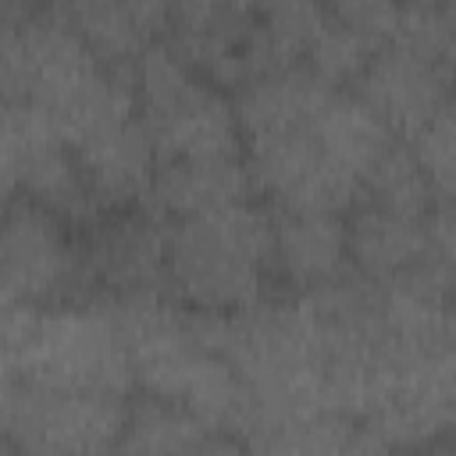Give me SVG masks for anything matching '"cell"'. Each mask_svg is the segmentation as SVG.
Wrapping results in <instances>:
<instances>
[{
	"mask_svg": "<svg viewBox=\"0 0 456 456\" xmlns=\"http://www.w3.org/2000/svg\"><path fill=\"white\" fill-rule=\"evenodd\" d=\"M0 93L39 107L71 150L139 114L132 78L89 50L61 4L0 0Z\"/></svg>",
	"mask_w": 456,
	"mask_h": 456,
	"instance_id": "1",
	"label": "cell"
},
{
	"mask_svg": "<svg viewBox=\"0 0 456 456\" xmlns=\"http://www.w3.org/2000/svg\"><path fill=\"white\" fill-rule=\"evenodd\" d=\"M107 306L132 374L135 392L164 395L189 406L210 431L253 438L260 428V406L242 374L203 342L196 310L182 306L167 289L93 296Z\"/></svg>",
	"mask_w": 456,
	"mask_h": 456,
	"instance_id": "2",
	"label": "cell"
},
{
	"mask_svg": "<svg viewBox=\"0 0 456 456\" xmlns=\"http://www.w3.org/2000/svg\"><path fill=\"white\" fill-rule=\"evenodd\" d=\"M0 367L4 381L135 395L125 342L100 299L0 303Z\"/></svg>",
	"mask_w": 456,
	"mask_h": 456,
	"instance_id": "3",
	"label": "cell"
},
{
	"mask_svg": "<svg viewBox=\"0 0 456 456\" xmlns=\"http://www.w3.org/2000/svg\"><path fill=\"white\" fill-rule=\"evenodd\" d=\"M274 207L242 200L171 224L167 292L203 314H239L274 296Z\"/></svg>",
	"mask_w": 456,
	"mask_h": 456,
	"instance_id": "4",
	"label": "cell"
},
{
	"mask_svg": "<svg viewBox=\"0 0 456 456\" xmlns=\"http://www.w3.org/2000/svg\"><path fill=\"white\" fill-rule=\"evenodd\" d=\"M139 118L160 160H235L246 157L235 100L192 71L167 39H157L132 68Z\"/></svg>",
	"mask_w": 456,
	"mask_h": 456,
	"instance_id": "5",
	"label": "cell"
},
{
	"mask_svg": "<svg viewBox=\"0 0 456 456\" xmlns=\"http://www.w3.org/2000/svg\"><path fill=\"white\" fill-rule=\"evenodd\" d=\"M132 395L4 381L0 424L11 449L43 456H114Z\"/></svg>",
	"mask_w": 456,
	"mask_h": 456,
	"instance_id": "6",
	"label": "cell"
},
{
	"mask_svg": "<svg viewBox=\"0 0 456 456\" xmlns=\"http://www.w3.org/2000/svg\"><path fill=\"white\" fill-rule=\"evenodd\" d=\"M0 171H4V200L25 196L64 217L75 232L89 228L100 214H107L96 203L68 139L39 107L25 100H4Z\"/></svg>",
	"mask_w": 456,
	"mask_h": 456,
	"instance_id": "7",
	"label": "cell"
},
{
	"mask_svg": "<svg viewBox=\"0 0 456 456\" xmlns=\"http://www.w3.org/2000/svg\"><path fill=\"white\" fill-rule=\"evenodd\" d=\"M89 299L78 232L53 210L11 196L0 232V303H71Z\"/></svg>",
	"mask_w": 456,
	"mask_h": 456,
	"instance_id": "8",
	"label": "cell"
},
{
	"mask_svg": "<svg viewBox=\"0 0 456 456\" xmlns=\"http://www.w3.org/2000/svg\"><path fill=\"white\" fill-rule=\"evenodd\" d=\"M246 164L256 200L274 210L349 214L363 189V178L324 150L314 121L246 142Z\"/></svg>",
	"mask_w": 456,
	"mask_h": 456,
	"instance_id": "9",
	"label": "cell"
},
{
	"mask_svg": "<svg viewBox=\"0 0 456 456\" xmlns=\"http://www.w3.org/2000/svg\"><path fill=\"white\" fill-rule=\"evenodd\" d=\"M78 246L89 299L167 289L171 221L146 203L100 214L78 232Z\"/></svg>",
	"mask_w": 456,
	"mask_h": 456,
	"instance_id": "10",
	"label": "cell"
},
{
	"mask_svg": "<svg viewBox=\"0 0 456 456\" xmlns=\"http://www.w3.org/2000/svg\"><path fill=\"white\" fill-rule=\"evenodd\" d=\"M256 11L260 7L253 4H228V0L171 4L164 39L192 71L235 93L256 75L253 68Z\"/></svg>",
	"mask_w": 456,
	"mask_h": 456,
	"instance_id": "11",
	"label": "cell"
},
{
	"mask_svg": "<svg viewBox=\"0 0 456 456\" xmlns=\"http://www.w3.org/2000/svg\"><path fill=\"white\" fill-rule=\"evenodd\" d=\"M349 89L388 125L395 139L410 142L456 96V75L442 57L388 43Z\"/></svg>",
	"mask_w": 456,
	"mask_h": 456,
	"instance_id": "12",
	"label": "cell"
},
{
	"mask_svg": "<svg viewBox=\"0 0 456 456\" xmlns=\"http://www.w3.org/2000/svg\"><path fill=\"white\" fill-rule=\"evenodd\" d=\"M75 157L103 210L146 203L157 164H160L153 135L139 114L86 139L82 146H75Z\"/></svg>",
	"mask_w": 456,
	"mask_h": 456,
	"instance_id": "13",
	"label": "cell"
},
{
	"mask_svg": "<svg viewBox=\"0 0 456 456\" xmlns=\"http://www.w3.org/2000/svg\"><path fill=\"white\" fill-rule=\"evenodd\" d=\"M349 271L346 214L274 210V278L289 292L321 289Z\"/></svg>",
	"mask_w": 456,
	"mask_h": 456,
	"instance_id": "14",
	"label": "cell"
},
{
	"mask_svg": "<svg viewBox=\"0 0 456 456\" xmlns=\"http://www.w3.org/2000/svg\"><path fill=\"white\" fill-rule=\"evenodd\" d=\"M431 217H406L385 207H374L367 200H356L346 214V235H349V267L367 281H392L413 267H420L428 256H435L431 242Z\"/></svg>",
	"mask_w": 456,
	"mask_h": 456,
	"instance_id": "15",
	"label": "cell"
},
{
	"mask_svg": "<svg viewBox=\"0 0 456 456\" xmlns=\"http://www.w3.org/2000/svg\"><path fill=\"white\" fill-rule=\"evenodd\" d=\"M89 50L118 75L132 78L135 61L164 39L171 4L157 0H71L61 4Z\"/></svg>",
	"mask_w": 456,
	"mask_h": 456,
	"instance_id": "16",
	"label": "cell"
},
{
	"mask_svg": "<svg viewBox=\"0 0 456 456\" xmlns=\"http://www.w3.org/2000/svg\"><path fill=\"white\" fill-rule=\"evenodd\" d=\"M253 175L246 157L235 160H160L146 207L164 221H185L253 200Z\"/></svg>",
	"mask_w": 456,
	"mask_h": 456,
	"instance_id": "17",
	"label": "cell"
},
{
	"mask_svg": "<svg viewBox=\"0 0 456 456\" xmlns=\"http://www.w3.org/2000/svg\"><path fill=\"white\" fill-rule=\"evenodd\" d=\"M328 89H335V86L317 78L306 64L249 78L246 86H239L232 93L242 139L253 142V139H264V135H274L285 128L310 125L321 100L328 96Z\"/></svg>",
	"mask_w": 456,
	"mask_h": 456,
	"instance_id": "18",
	"label": "cell"
},
{
	"mask_svg": "<svg viewBox=\"0 0 456 456\" xmlns=\"http://www.w3.org/2000/svg\"><path fill=\"white\" fill-rule=\"evenodd\" d=\"M314 132L324 142V150L360 178L395 142L388 125L353 89H328V96L314 114Z\"/></svg>",
	"mask_w": 456,
	"mask_h": 456,
	"instance_id": "19",
	"label": "cell"
},
{
	"mask_svg": "<svg viewBox=\"0 0 456 456\" xmlns=\"http://www.w3.org/2000/svg\"><path fill=\"white\" fill-rule=\"evenodd\" d=\"M210 428L182 403L135 392L114 456H189Z\"/></svg>",
	"mask_w": 456,
	"mask_h": 456,
	"instance_id": "20",
	"label": "cell"
},
{
	"mask_svg": "<svg viewBox=\"0 0 456 456\" xmlns=\"http://www.w3.org/2000/svg\"><path fill=\"white\" fill-rule=\"evenodd\" d=\"M324 21H328L324 4H299V0L260 4L256 39H253V68H256L253 78L271 75V71L303 68Z\"/></svg>",
	"mask_w": 456,
	"mask_h": 456,
	"instance_id": "21",
	"label": "cell"
},
{
	"mask_svg": "<svg viewBox=\"0 0 456 456\" xmlns=\"http://www.w3.org/2000/svg\"><path fill=\"white\" fill-rule=\"evenodd\" d=\"M360 200L385 207V210H395V214H406V217H431V210L438 203L413 146L403 139H395L378 157V164L363 175Z\"/></svg>",
	"mask_w": 456,
	"mask_h": 456,
	"instance_id": "22",
	"label": "cell"
},
{
	"mask_svg": "<svg viewBox=\"0 0 456 456\" xmlns=\"http://www.w3.org/2000/svg\"><path fill=\"white\" fill-rule=\"evenodd\" d=\"M360 424L338 413H310V417H285L264 424L249 449L253 456H349L353 435Z\"/></svg>",
	"mask_w": 456,
	"mask_h": 456,
	"instance_id": "23",
	"label": "cell"
},
{
	"mask_svg": "<svg viewBox=\"0 0 456 456\" xmlns=\"http://www.w3.org/2000/svg\"><path fill=\"white\" fill-rule=\"evenodd\" d=\"M374 53H378V46H374L367 36H360L356 28H349V25L328 7V21H324V28L317 32V39H314V46H310L306 68H310L317 78H324L328 86L349 89V86L363 75V68L370 64Z\"/></svg>",
	"mask_w": 456,
	"mask_h": 456,
	"instance_id": "24",
	"label": "cell"
},
{
	"mask_svg": "<svg viewBox=\"0 0 456 456\" xmlns=\"http://www.w3.org/2000/svg\"><path fill=\"white\" fill-rule=\"evenodd\" d=\"M431 192L438 203H452L456 200V96L428 121L424 132H417L410 139Z\"/></svg>",
	"mask_w": 456,
	"mask_h": 456,
	"instance_id": "25",
	"label": "cell"
},
{
	"mask_svg": "<svg viewBox=\"0 0 456 456\" xmlns=\"http://www.w3.org/2000/svg\"><path fill=\"white\" fill-rule=\"evenodd\" d=\"M392 43L406 46V50H417V53H428V57L449 61L452 28H449L445 4H403Z\"/></svg>",
	"mask_w": 456,
	"mask_h": 456,
	"instance_id": "26",
	"label": "cell"
},
{
	"mask_svg": "<svg viewBox=\"0 0 456 456\" xmlns=\"http://www.w3.org/2000/svg\"><path fill=\"white\" fill-rule=\"evenodd\" d=\"M399 7L403 4H381V0H342V4H331V11L349 28H356L360 36H367L378 50L392 43L395 25H399Z\"/></svg>",
	"mask_w": 456,
	"mask_h": 456,
	"instance_id": "27",
	"label": "cell"
},
{
	"mask_svg": "<svg viewBox=\"0 0 456 456\" xmlns=\"http://www.w3.org/2000/svg\"><path fill=\"white\" fill-rule=\"evenodd\" d=\"M428 228H431L435 253L456 267V200L452 203H435Z\"/></svg>",
	"mask_w": 456,
	"mask_h": 456,
	"instance_id": "28",
	"label": "cell"
},
{
	"mask_svg": "<svg viewBox=\"0 0 456 456\" xmlns=\"http://www.w3.org/2000/svg\"><path fill=\"white\" fill-rule=\"evenodd\" d=\"M189 456H253L249 438L242 435H228V431H207Z\"/></svg>",
	"mask_w": 456,
	"mask_h": 456,
	"instance_id": "29",
	"label": "cell"
},
{
	"mask_svg": "<svg viewBox=\"0 0 456 456\" xmlns=\"http://www.w3.org/2000/svg\"><path fill=\"white\" fill-rule=\"evenodd\" d=\"M438 381H442V403L449 417V438L456 442V346L438 356Z\"/></svg>",
	"mask_w": 456,
	"mask_h": 456,
	"instance_id": "30",
	"label": "cell"
},
{
	"mask_svg": "<svg viewBox=\"0 0 456 456\" xmlns=\"http://www.w3.org/2000/svg\"><path fill=\"white\" fill-rule=\"evenodd\" d=\"M349 456H406V452H395V449H388L385 442H378L374 435H367L363 428H356L353 445H349Z\"/></svg>",
	"mask_w": 456,
	"mask_h": 456,
	"instance_id": "31",
	"label": "cell"
},
{
	"mask_svg": "<svg viewBox=\"0 0 456 456\" xmlns=\"http://www.w3.org/2000/svg\"><path fill=\"white\" fill-rule=\"evenodd\" d=\"M445 14H449V28H452V46H449V68L456 75V4H445Z\"/></svg>",
	"mask_w": 456,
	"mask_h": 456,
	"instance_id": "32",
	"label": "cell"
},
{
	"mask_svg": "<svg viewBox=\"0 0 456 456\" xmlns=\"http://www.w3.org/2000/svg\"><path fill=\"white\" fill-rule=\"evenodd\" d=\"M449 299H452V317H456V267H452V292H449Z\"/></svg>",
	"mask_w": 456,
	"mask_h": 456,
	"instance_id": "33",
	"label": "cell"
},
{
	"mask_svg": "<svg viewBox=\"0 0 456 456\" xmlns=\"http://www.w3.org/2000/svg\"><path fill=\"white\" fill-rule=\"evenodd\" d=\"M4 456H43V452H21V449H11V445H7V452H4Z\"/></svg>",
	"mask_w": 456,
	"mask_h": 456,
	"instance_id": "34",
	"label": "cell"
}]
</instances>
